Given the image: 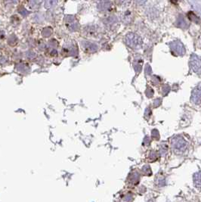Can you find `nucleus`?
I'll list each match as a JSON object with an SVG mask.
<instances>
[{"instance_id": "1", "label": "nucleus", "mask_w": 201, "mask_h": 202, "mask_svg": "<svg viewBox=\"0 0 201 202\" xmlns=\"http://www.w3.org/2000/svg\"><path fill=\"white\" fill-rule=\"evenodd\" d=\"M126 43L132 49H139L142 46V40L139 36L133 33H129L125 38Z\"/></svg>"}, {"instance_id": "2", "label": "nucleus", "mask_w": 201, "mask_h": 202, "mask_svg": "<svg viewBox=\"0 0 201 202\" xmlns=\"http://www.w3.org/2000/svg\"><path fill=\"white\" fill-rule=\"evenodd\" d=\"M172 144V147L174 149L177 150V151H181V152L185 149L186 145H187L185 141L181 137H179V136L173 138Z\"/></svg>"}, {"instance_id": "3", "label": "nucleus", "mask_w": 201, "mask_h": 202, "mask_svg": "<svg viewBox=\"0 0 201 202\" xmlns=\"http://www.w3.org/2000/svg\"><path fill=\"white\" fill-rule=\"evenodd\" d=\"M191 101L196 105L201 104V87L198 86L194 89L191 95Z\"/></svg>"}, {"instance_id": "4", "label": "nucleus", "mask_w": 201, "mask_h": 202, "mask_svg": "<svg viewBox=\"0 0 201 202\" xmlns=\"http://www.w3.org/2000/svg\"><path fill=\"white\" fill-rule=\"evenodd\" d=\"M190 64L194 72H198L201 69V61L195 55H193L191 57Z\"/></svg>"}, {"instance_id": "5", "label": "nucleus", "mask_w": 201, "mask_h": 202, "mask_svg": "<svg viewBox=\"0 0 201 202\" xmlns=\"http://www.w3.org/2000/svg\"><path fill=\"white\" fill-rule=\"evenodd\" d=\"M171 48L173 51H175V52L176 54H179V55H182L185 53V48L184 46L181 45L179 42H172L171 44Z\"/></svg>"}, {"instance_id": "6", "label": "nucleus", "mask_w": 201, "mask_h": 202, "mask_svg": "<svg viewBox=\"0 0 201 202\" xmlns=\"http://www.w3.org/2000/svg\"><path fill=\"white\" fill-rule=\"evenodd\" d=\"M111 6V3L109 0H100L98 3V9L101 11H107Z\"/></svg>"}, {"instance_id": "7", "label": "nucleus", "mask_w": 201, "mask_h": 202, "mask_svg": "<svg viewBox=\"0 0 201 202\" xmlns=\"http://www.w3.org/2000/svg\"><path fill=\"white\" fill-rule=\"evenodd\" d=\"M194 183L197 188H201V172H197L194 175Z\"/></svg>"}, {"instance_id": "8", "label": "nucleus", "mask_w": 201, "mask_h": 202, "mask_svg": "<svg viewBox=\"0 0 201 202\" xmlns=\"http://www.w3.org/2000/svg\"><path fill=\"white\" fill-rule=\"evenodd\" d=\"M83 45L84 48H86V50L90 51V52H95L98 49V47L96 45L91 43V42H85V45Z\"/></svg>"}, {"instance_id": "9", "label": "nucleus", "mask_w": 201, "mask_h": 202, "mask_svg": "<svg viewBox=\"0 0 201 202\" xmlns=\"http://www.w3.org/2000/svg\"><path fill=\"white\" fill-rule=\"evenodd\" d=\"M57 0H45V7L46 9H51L57 5Z\"/></svg>"}, {"instance_id": "10", "label": "nucleus", "mask_w": 201, "mask_h": 202, "mask_svg": "<svg viewBox=\"0 0 201 202\" xmlns=\"http://www.w3.org/2000/svg\"><path fill=\"white\" fill-rule=\"evenodd\" d=\"M188 18H189L191 21L197 23V24H200V18H198V17H197L194 12L190 11V12L188 14Z\"/></svg>"}, {"instance_id": "11", "label": "nucleus", "mask_w": 201, "mask_h": 202, "mask_svg": "<svg viewBox=\"0 0 201 202\" xmlns=\"http://www.w3.org/2000/svg\"><path fill=\"white\" fill-rule=\"evenodd\" d=\"M177 25L183 29H186L188 26V24L185 22V21L184 18H179V20H178V22H177Z\"/></svg>"}, {"instance_id": "12", "label": "nucleus", "mask_w": 201, "mask_h": 202, "mask_svg": "<svg viewBox=\"0 0 201 202\" xmlns=\"http://www.w3.org/2000/svg\"><path fill=\"white\" fill-rule=\"evenodd\" d=\"M138 5H144L148 0H135Z\"/></svg>"}, {"instance_id": "13", "label": "nucleus", "mask_w": 201, "mask_h": 202, "mask_svg": "<svg viewBox=\"0 0 201 202\" xmlns=\"http://www.w3.org/2000/svg\"><path fill=\"white\" fill-rule=\"evenodd\" d=\"M127 1H128V2H129L130 0H119V4H121V5L126 4V3H127Z\"/></svg>"}, {"instance_id": "14", "label": "nucleus", "mask_w": 201, "mask_h": 202, "mask_svg": "<svg viewBox=\"0 0 201 202\" xmlns=\"http://www.w3.org/2000/svg\"><path fill=\"white\" fill-rule=\"evenodd\" d=\"M179 0H171V2L173 3V4H177L178 2H179Z\"/></svg>"}]
</instances>
